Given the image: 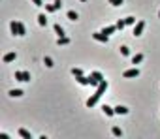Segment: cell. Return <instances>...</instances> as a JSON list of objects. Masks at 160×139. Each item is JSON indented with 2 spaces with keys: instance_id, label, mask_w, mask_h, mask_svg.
Masks as SVG:
<instances>
[{
  "instance_id": "cell-2",
  "label": "cell",
  "mask_w": 160,
  "mask_h": 139,
  "mask_svg": "<svg viewBox=\"0 0 160 139\" xmlns=\"http://www.w3.org/2000/svg\"><path fill=\"white\" fill-rule=\"evenodd\" d=\"M102 81H104V77H102L100 71H93V73H90V86H98Z\"/></svg>"
},
{
  "instance_id": "cell-30",
  "label": "cell",
  "mask_w": 160,
  "mask_h": 139,
  "mask_svg": "<svg viewBox=\"0 0 160 139\" xmlns=\"http://www.w3.org/2000/svg\"><path fill=\"white\" fill-rule=\"evenodd\" d=\"M32 4H34V6H43V2H42V0H32Z\"/></svg>"
},
{
  "instance_id": "cell-31",
  "label": "cell",
  "mask_w": 160,
  "mask_h": 139,
  "mask_svg": "<svg viewBox=\"0 0 160 139\" xmlns=\"http://www.w3.org/2000/svg\"><path fill=\"white\" fill-rule=\"evenodd\" d=\"M107 2H109V4H111V2H113V0H107Z\"/></svg>"
},
{
  "instance_id": "cell-16",
  "label": "cell",
  "mask_w": 160,
  "mask_h": 139,
  "mask_svg": "<svg viewBox=\"0 0 160 139\" xmlns=\"http://www.w3.org/2000/svg\"><path fill=\"white\" fill-rule=\"evenodd\" d=\"M111 133H113L115 137H121V136H122V130L119 128V126H113V130H111Z\"/></svg>"
},
{
  "instance_id": "cell-24",
  "label": "cell",
  "mask_w": 160,
  "mask_h": 139,
  "mask_svg": "<svg viewBox=\"0 0 160 139\" xmlns=\"http://www.w3.org/2000/svg\"><path fill=\"white\" fill-rule=\"evenodd\" d=\"M121 55H122V57H128V55H130V49H128L126 45H122L121 47Z\"/></svg>"
},
{
  "instance_id": "cell-7",
  "label": "cell",
  "mask_w": 160,
  "mask_h": 139,
  "mask_svg": "<svg viewBox=\"0 0 160 139\" xmlns=\"http://www.w3.org/2000/svg\"><path fill=\"white\" fill-rule=\"evenodd\" d=\"M15 58H17V55H15V53H6V55H4V58H2V62H4V64H10V62L15 60Z\"/></svg>"
},
{
  "instance_id": "cell-29",
  "label": "cell",
  "mask_w": 160,
  "mask_h": 139,
  "mask_svg": "<svg viewBox=\"0 0 160 139\" xmlns=\"http://www.w3.org/2000/svg\"><path fill=\"white\" fill-rule=\"evenodd\" d=\"M55 8H57V10H61V8H62V0H55Z\"/></svg>"
},
{
  "instance_id": "cell-26",
  "label": "cell",
  "mask_w": 160,
  "mask_h": 139,
  "mask_svg": "<svg viewBox=\"0 0 160 139\" xmlns=\"http://www.w3.org/2000/svg\"><path fill=\"white\" fill-rule=\"evenodd\" d=\"M43 64H45L47 68H51V66H53V60H51L49 57H45V58H43Z\"/></svg>"
},
{
  "instance_id": "cell-32",
  "label": "cell",
  "mask_w": 160,
  "mask_h": 139,
  "mask_svg": "<svg viewBox=\"0 0 160 139\" xmlns=\"http://www.w3.org/2000/svg\"><path fill=\"white\" fill-rule=\"evenodd\" d=\"M81 2H87V0H81Z\"/></svg>"
},
{
  "instance_id": "cell-11",
  "label": "cell",
  "mask_w": 160,
  "mask_h": 139,
  "mask_svg": "<svg viewBox=\"0 0 160 139\" xmlns=\"http://www.w3.org/2000/svg\"><path fill=\"white\" fill-rule=\"evenodd\" d=\"M10 30L13 36H19V28H17V21H11L10 23Z\"/></svg>"
},
{
  "instance_id": "cell-21",
  "label": "cell",
  "mask_w": 160,
  "mask_h": 139,
  "mask_svg": "<svg viewBox=\"0 0 160 139\" xmlns=\"http://www.w3.org/2000/svg\"><path fill=\"white\" fill-rule=\"evenodd\" d=\"M115 26H117L119 30H122V28L126 26V19H119V21H117V25H115Z\"/></svg>"
},
{
  "instance_id": "cell-3",
  "label": "cell",
  "mask_w": 160,
  "mask_h": 139,
  "mask_svg": "<svg viewBox=\"0 0 160 139\" xmlns=\"http://www.w3.org/2000/svg\"><path fill=\"white\" fill-rule=\"evenodd\" d=\"M143 30H145V21H138L134 25V36H141Z\"/></svg>"
},
{
  "instance_id": "cell-15",
  "label": "cell",
  "mask_w": 160,
  "mask_h": 139,
  "mask_svg": "<svg viewBox=\"0 0 160 139\" xmlns=\"http://www.w3.org/2000/svg\"><path fill=\"white\" fill-rule=\"evenodd\" d=\"M10 96H11V98H19V96H23V90L13 89V90H10Z\"/></svg>"
},
{
  "instance_id": "cell-33",
  "label": "cell",
  "mask_w": 160,
  "mask_h": 139,
  "mask_svg": "<svg viewBox=\"0 0 160 139\" xmlns=\"http://www.w3.org/2000/svg\"><path fill=\"white\" fill-rule=\"evenodd\" d=\"M158 17H160V11H158Z\"/></svg>"
},
{
  "instance_id": "cell-8",
  "label": "cell",
  "mask_w": 160,
  "mask_h": 139,
  "mask_svg": "<svg viewBox=\"0 0 160 139\" xmlns=\"http://www.w3.org/2000/svg\"><path fill=\"white\" fill-rule=\"evenodd\" d=\"M75 81H77L79 85H90V77H85V75H79V77H75Z\"/></svg>"
},
{
  "instance_id": "cell-18",
  "label": "cell",
  "mask_w": 160,
  "mask_h": 139,
  "mask_svg": "<svg viewBox=\"0 0 160 139\" xmlns=\"http://www.w3.org/2000/svg\"><path fill=\"white\" fill-rule=\"evenodd\" d=\"M55 32L58 34V38H62V36H66V34H64V28H62L61 25H55Z\"/></svg>"
},
{
  "instance_id": "cell-20",
  "label": "cell",
  "mask_w": 160,
  "mask_h": 139,
  "mask_svg": "<svg viewBox=\"0 0 160 139\" xmlns=\"http://www.w3.org/2000/svg\"><path fill=\"white\" fill-rule=\"evenodd\" d=\"M68 19H70V21H77V19H79V15L77 13H75V11H68Z\"/></svg>"
},
{
  "instance_id": "cell-5",
  "label": "cell",
  "mask_w": 160,
  "mask_h": 139,
  "mask_svg": "<svg viewBox=\"0 0 160 139\" xmlns=\"http://www.w3.org/2000/svg\"><path fill=\"white\" fill-rule=\"evenodd\" d=\"M139 75V70L138 68H132V70H126L125 73H122V77L125 79H132V77H138Z\"/></svg>"
},
{
  "instance_id": "cell-23",
  "label": "cell",
  "mask_w": 160,
  "mask_h": 139,
  "mask_svg": "<svg viewBox=\"0 0 160 139\" xmlns=\"http://www.w3.org/2000/svg\"><path fill=\"white\" fill-rule=\"evenodd\" d=\"M72 75H74V77H79V75H83V70H79V68H72Z\"/></svg>"
},
{
  "instance_id": "cell-13",
  "label": "cell",
  "mask_w": 160,
  "mask_h": 139,
  "mask_svg": "<svg viewBox=\"0 0 160 139\" xmlns=\"http://www.w3.org/2000/svg\"><path fill=\"white\" fill-rule=\"evenodd\" d=\"M38 25H40V26H45V25H47V17H45V13H40V15H38Z\"/></svg>"
},
{
  "instance_id": "cell-9",
  "label": "cell",
  "mask_w": 160,
  "mask_h": 139,
  "mask_svg": "<svg viewBox=\"0 0 160 139\" xmlns=\"http://www.w3.org/2000/svg\"><path fill=\"white\" fill-rule=\"evenodd\" d=\"M19 136H21L23 139H32V133L29 132V130H25V128H19Z\"/></svg>"
},
{
  "instance_id": "cell-17",
  "label": "cell",
  "mask_w": 160,
  "mask_h": 139,
  "mask_svg": "<svg viewBox=\"0 0 160 139\" xmlns=\"http://www.w3.org/2000/svg\"><path fill=\"white\" fill-rule=\"evenodd\" d=\"M17 28H19V36H25V34H26V28H25V25H23V23L17 21Z\"/></svg>"
},
{
  "instance_id": "cell-19",
  "label": "cell",
  "mask_w": 160,
  "mask_h": 139,
  "mask_svg": "<svg viewBox=\"0 0 160 139\" xmlns=\"http://www.w3.org/2000/svg\"><path fill=\"white\" fill-rule=\"evenodd\" d=\"M141 60H143V55H134L132 57V64H139Z\"/></svg>"
},
{
  "instance_id": "cell-14",
  "label": "cell",
  "mask_w": 160,
  "mask_h": 139,
  "mask_svg": "<svg viewBox=\"0 0 160 139\" xmlns=\"http://www.w3.org/2000/svg\"><path fill=\"white\" fill-rule=\"evenodd\" d=\"M115 30H119V28H117V26H104V28H102V32H104V34H107V36H109V34H113V32H115Z\"/></svg>"
},
{
  "instance_id": "cell-27",
  "label": "cell",
  "mask_w": 160,
  "mask_h": 139,
  "mask_svg": "<svg viewBox=\"0 0 160 139\" xmlns=\"http://www.w3.org/2000/svg\"><path fill=\"white\" fill-rule=\"evenodd\" d=\"M122 4H125V0H113V2H111V6L119 8V6H122Z\"/></svg>"
},
{
  "instance_id": "cell-12",
  "label": "cell",
  "mask_w": 160,
  "mask_h": 139,
  "mask_svg": "<svg viewBox=\"0 0 160 139\" xmlns=\"http://www.w3.org/2000/svg\"><path fill=\"white\" fill-rule=\"evenodd\" d=\"M102 109H104V113H106L107 117H113V115H115V107H109V105H104Z\"/></svg>"
},
{
  "instance_id": "cell-6",
  "label": "cell",
  "mask_w": 160,
  "mask_h": 139,
  "mask_svg": "<svg viewBox=\"0 0 160 139\" xmlns=\"http://www.w3.org/2000/svg\"><path fill=\"white\" fill-rule=\"evenodd\" d=\"M93 38L96 39V41H102V43H107V39H109V36L104 34V32H94Z\"/></svg>"
},
{
  "instance_id": "cell-25",
  "label": "cell",
  "mask_w": 160,
  "mask_h": 139,
  "mask_svg": "<svg viewBox=\"0 0 160 139\" xmlns=\"http://www.w3.org/2000/svg\"><path fill=\"white\" fill-rule=\"evenodd\" d=\"M45 11H49V13H53V11H57V8H55V4H47V6H45Z\"/></svg>"
},
{
  "instance_id": "cell-22",
  "label": "cell",
  "mask_w": 160,
  "mask_h": 139,
  "mask_svg": "<svg viewBox=\"0 0 160 139\" xmlns=\"http://www.w3.org/2000/svg\"><path fill=\"white\" fill-rule=\"evenodd\" d=\"M57 43H58V45H68V43H70V39H68L66 36H62V38H58Z\"/></svg>"
},
{
  "instance_id": "cell-4",
  "label": "cell",
  "mask_w": 160,
  "mask_h": 139,
  "mask_svg": "<svg viewBox=\"0 0 160 139\" xmlns=\"http://www.w3.org/2000/svg\"><path fill=\"white\" fill-rule=\"evenodd\" d=\"M15 79L17 81H30V73L29 71H15Z\"/></svg>"
},
{
  "instance_id": "cell-28",
  "label": "cell",
  "mask_w": 160,
  "mask_h": 139,
  "mask_svg": "<svg viewBox=\"0 0 160 139\" xmlns=\"http://www.w3.org/2000/svg\"><path fill=\"white\" fill-rule=\"evenodd\" d=\"M126 25H136V17H126Z\"/></svg>"
},
{
  "instance_id": "cell-1",
  "label": "cell",
  "mask_w": 160,
  "mask_h": 139,
  "mask_svg": "<svg viewBox=\"0 0 160 139\" xmlns=\"http://www.w3.org/2000/svg\"><path fill=\"white\" fill-rule=\"evenodd\" d=\"M106 90H107V81H102L98 86H96V92L89 98V100H87V107H94V105H96V102L100 100V96H102Z\"/></svg>"
},
{
  "instance_id": "cell-10",
  "label": "cell",
  "mask_w": 160,
  "mask_h": 139,
  "mask_svg": "<svg viewBox=\"0 0 160 139\" xmlns=\"http://www.w3.org/2000/svg\"><path fill=\"white\" fill-rule=\"evenodd\" d=\"M128 113V107H125V105H117L115 107V115H126Z\"/></svg>"
}]
</instances>
